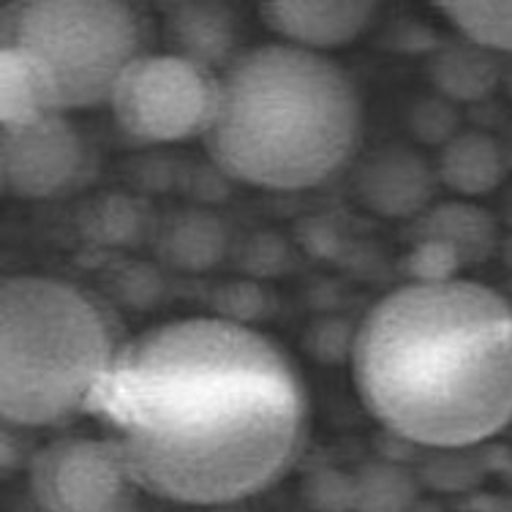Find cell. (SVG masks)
<instances>
[{
    "label": "cell",
    "instance_id": "2",
    "mask_svg": "<svg viewBox=\"0 0 512 512\" xmlns=\"http://www.w3.org/2000/svg\"><path fill=\"white\" fill-rule=\"evenodd\" d=\"M365 412L420 450L483 447L512 423V303L466 278L406 284L357 325Z\"/></svg>",
    "mask_w": 512,
    "mask_h": 512
},
{
    "label": "cell",
    "instance_id": "7",
    "mask_svg": "<svg viewBox=\"0 0 512 512\" xmlns=\"http://www.w3.org/2000/svg\"><path fill=\"white\" fill-rule=\"evenodd\" d=\"M25 472V499L41 512H145V491L104 436L47 442Z\"/></svg>",
    "mask_w": 512,
    "mask_h": 512
},
{
    "label": "cell",
    "instance_id": "17",
    "mask_svg": "<svg viewBox=\"0 0 512 512\" xmlns=\"http://www.w3.org/2000/svg\"><path fill=\"white\" fill-rule=\"evenodd\" d=\"M355 512H412L420 499V477L406 463L376 458L357 466Z\"/></svg>",
    "mask_w": 512,
    "mask_h": 512
},
{
    "label": "cell",
    "instance_id": "13",
    "mask_svg": "<svg viewBox=\"0 0 512 512\" xmlns=\"http://www.w3.org/2000/svg\"><path fill=\"white\" fill-rule=\"evenodd\" d=\"M436 175L447 191L461 199H477L502 186L512 169V156L499 139L483 128H463L436 156Z\"/></svg>",
    "mask_w": 512,
    "mask_h": 512
},
{
    "label": "cell",
    "instance_id": "15",
    "mask_svg": "<svg viewBox=\"0 0 512 512\" xmlns=\"http://www.w3.org/2000/svg\"><path fill=\"white\" fill-rule=\"evenodd\" d=\"M156 251L180 273H207L227 256L229 229L205 207L180 210L156 229Z\"/></svg>",
    "mask_w": 512,
    "mask_h": 512
},
{
    "label": "cell",
    "instance_id": "11",
    "mask_svg": "<svg viewBox=\"0 0 512 512\" xmlns=\"http://www.w3.org/2000/svg\"><path fill=\"white\" fill-rule=\"evenodd\" d=\"M164 11V41L167 52L221 71L240 55V22L227 3H167Z\"/></svg>",
    "mask_w": 512,
    "mask_h": 512
},
{
    "label": "cell",
    "instance_id": "18",
    "mask_svg": "<svg viewBox=\"0 0 512 512\" xmlns=\"http://www.w3.org/2000/svg\"><path fill=\"white\" fill-rule=\"evenodd\" d=\"M420 483L442 493H466L483 483L491 466V444L483 447H466V450H428L417 469Z\"/></svg>",
    "mask_w": 512,
    "mask_h": 512
},
{
    "label": "cell",
    "instance_id": "29",
    "mask_svg": "<svg viewBox=\"0 0 512 512\" xmlns=\"http://www.w3.org/2000/svg\"><path fill=\"white\" fill-rule=\"evenodd\" d=\"M499 254H502L504 265L512 270V235L502 237V246H499Z\"/></svg>",
    "mask_w": 512,
    "mask_h": 512
},
{
    "label": "cell",
    "instance_id": "10",
    "mask_svg": "<svg viewBox=\"0 0 512 512\" xmlns=\"http://www.w3.org/2000/svg\"><path fill=\"white\" fill-rule=\"evenodd\" d=\"M376 3L368 0H267L259 3V17L281 44L327 55L363 36L376 20Z\"/></svg>",
    "mask_w": 512,
    "mask_h": 512
},
{
    "label": "cell",
    "instance_id": "3",
    "mask_svg": "<svg viewBox=\"0 0 512 512\" xmlns=\"http://www.w3.org/2000/svg\"><path fill=\"white\" fill-rule=\"evenodd\" d=\"M363 137L355 79L333 58L262 44L218 74L216 115L202 137L232 183L308 191L335 178Z\"/></svg>",
    "mask_w": 512,
    "mask_h": 512
},
{
    "label": "cell",
    "instance_id": "31",
    "mask_svg": "<svg viewBox=\"0 0 512 512\" xmlns=\"http://www.w3.org/2000/svg\"><path fill=\"white\" fill-rule=\"evenodd\" d=\"M14 512H41V510H39V507H33L28 499H22V502L17 504V510H14Z\"/></svg>",
    "mask_w": 512,
    "mask_h": 512
},
{
    "label": "cell",
    "instance_id": "1",
    "mask_svg": "<svg viewBox=\"0 0 512 512\" xmlns=\"http://www.w3.org/2000/svg\"><path fill=\"white\" fill-rule=\"evenodd\" d=\"M145 496L227 507L303 455L311 404L284 349L254 327L186 316L120 346L88 409Z\"/></svg>",
    "mask_w": 512,
    "mask_h": 512
},
{
    "label": "cell",
    "instance_id": "26",
    "mask_svg": "<svg viewBox=\"0 0 512 512\" xmlns=\"http://www.w3.org/2000/svg\"><path fill=\"white\" fill-rule=\"evenodd\" d=\"M25 434H28V431L3 423V472L6 474H11L14 469H20V466L28 469L30 458L36 453V450H30Z\"/></svg>",
    "mask_w": 512,
    "mask_h": 512
},
{
    "label": "cell",
    "instance_id": "9",
    "mask_svg": "<svg viewBox=\"0 0 512 512\" xmlns=\"http://www.w3.org/2000/svg\"><path fill=\"white\" fill-rule=\"evenodd\" d=\"M439 186L436 164L401 142L368 150L352 175V191L368 213L412 224L436 205Z\"/></svg>",
    "mask_w": 512,
    "mask_h": 512
},
{
    "label": "cell",
    "instance_id": "20",
    "mask_svg": "<svg viewBox=\"0 0 512 512\" xmlns=\"http://www.w3.org/2000/svg\"><path fill=\"white\" fill-rule=\"evenodd\" d=\"M85 232L101 246H134L148 235V216L137 199L104 197L82 213Z\"/></svg>",
    "mask_w": 512,
    "mask_h": 512
},
{
    "label": "cell",
    "instance_id": "12",
    "mask_svg": "<svg viewBox=\"0 0 512 512\" xmlns=\"http://www.w3.org/2000/svg\"><path fill=\"white\" fill-rule=\"evenodd\" d=\"M507 60L485 50L474 41L450 39L439 41L428 58V79L439 96L463 104H480L504 85Z\"/></svg>",
    "mask_w": 512,
    "mask_h": 512
},
{
    "label": "cell",
    "instance_id": "6",
    "mask_svg": "<svg viewBox=\"0 0 512 512\" xmlns=\"http://www.w3.org/2000/svg\"><path fill=\"white\" fill-rule=\"evenodd\" d=\"M218 74L172 52H145L118 79L109 109L137 145L205 137L216 115Z\"/></svg>",
    "mask_w": 512,
    "mask_h": 512
},
{
    "label": "cell",
    "instance_id": "23",
    "mask_svg": "<svg viewBox=\"0 0 512 512\" xmlns=\"http://www.w3.org/2000/svg\"><path fill=\"white\" fill-rule=\"evenodd\" d=\"M404 270L412 278L409 284H447L458 278L463 265L453 248L439 240H414L404 259Z\"/></svg>",
    "mask_w": 512,
    "mask_h": 512
},
{
    "label": "cell",
    "instance_id": "24",
    "mask_svg": "<svg viewBox=\"0 0 512 512\" xmlns=\"http://www.w3.org/2000/svg\"><path fill=\"white\" fill-rule=\"evenodd\" d=\"M262 286L254 281H232V284L221 286L216 292L218 303V319H227L235 325L251 327V319L262 316Z\"/></svg>",
    "mask_w": 512,
    "mask_h": 512
},
{
    "label": "cell",
    "instance_id": "14",
    "mask_svg": "<svg viewBox=\"0 0 512 512\" xmlns=\"http://www.w3.org/2000/svg\"><path fill=\"white\" fill-rule=\"evenodd\" d=\"M414 240H439L458 254L463 267L483 265L499 254L502 232L499 221L469 199L436 202L428 213L412 224Z\"/></svg>",
    "mask_w": 512,
    "mask_h": 512
},
{
    "label": "cell",
    "instance_id": "4",
    "mask_svg": "<svg viewBox=\"0 0 512 512\" xmlns=\"http://www.w3.org/2000/svg\"><path fill=\"white\" fill-rule=\"evenodd\" d=\"M118 325L71 281L9 276L0 289V414L36 431L88 414L120 352Z\"/></svg>",
    "mask_w": 512,
    "mask_h": 512
},
{
    "label": "cell",
    "instance_id": "16",
    "mask_svg": "<svg viewBox=\"0 0 512 512\" xmlns=\"http://www.w3.org/2000/svg\"><path fill=\"white\" fill-rule=\"evenodd\" d=\"M63 115L47 74L20 47H0V128H25Z\"/></svg>",
    "mask_w": 512,
    "mask_h": 512
},
{
    "label": "cell",
    "instance_id": "25",
    "mask_svg": "<svg viewBox=\"0 0 512 512\" xmlns=\"http://www.w3.org/2000/svg\"><path fill=\"white\" fill-rule=\"evenodd\" d=\"M349 325V322H346ZM344 322H338V319H325V322H319L314 325L311 335H308V349H311V355L316 360H322V363H341L344 357L352 360V349H355V335H349Z\"/></svg>",
    "mask_w": 512,
    "mask_h": 512
},
{
    "label": "cell",
    "instance_id": "30",
    "mask_svg": "<svg viewBox=\"0 0 512 512\" xmlns=\"http://www.w3.org/2000/svg\"><path fill=\"white\" fill-rule=\"evenodd\" d=\"M504 90H507V96L512 99V58L507 60V69H504Z\"/></svg>",
    "mask_w": 512,
    "mask_h": 512
},
{
    "label": "cell",
    "instance_id": "19",
    "mask_svg": "<svg viewBox=\"0 0 512 512\" xmlns=\"http://www.w3.org/2000/svg\"><path fill=\"white\" fill-rule=\"evenodd\" d=\"M458 36L512 58V3H436Z\"/></svg>",
    "mask_w": 512,
    "mask_h": 512
},
{
    "label": "cell",
    "instance_id": "21",
    "mask_svg": "<svg viewBox=\"0 0 512 512\" xmlns=\"http://www.w3.org/2000/svg\"><path fill=\"white\" fill-rule=\"evenodd\" d=\"M409 131L420 145L442 150L447 142H453L463 131L461 107L439 96V93L423 96L409 109Z\"/></svg>",
    "mask_w": 512,
    "mask_h": 512
},
{
    "label": "cell",
    "instance_id": "22",
    "mask_svg": "<svg viewBox=\"0 0 512 512\" xmlns=\"http://www.w3.org/2000/svg\"><path fill=\"white\" fill-rule=\"evenodd\" d=\"M300 493L311 512H355V477L344 469H314L303 480Z\"/></svg>",
    "mask_w": 512,
    "mask_h": 512
},
{
    "label": "cell",
    "instance_id": "5",
    "mask_svg": "<svg viewBox=\"0 0 512 512\" xmlns=\"http://www.w3.org/2000/svg\"><path fill=\"white\" fill-rule=\"evenodd\" d=\"M3 47H20L47 74L63 115L99 109L145 55L148 25L120 0H20L3 6Z\"/></svg>",
    "mask_w": 512,
    "mask_h": 512
},
{
    "label": "cell",
    "instance_id": "28",
    "mask_svg": "<svg viewBox=\"0 0 512 512\" xmlns=\"http://www.w3.org/2000/svg\"><path fill=\"white\" fill-rule=\"evenodd\" d=\"M491 466L493 474H502L504 480L512 485V447H496V444H491Z\"/></svg>",
    "mask_w": 512,
    "mask_h": 512
},
{
    "label": "cell",
    "instance_id": "8",
    "mask_svg": "<svg viewBox=\"0 0 512 512\" xmlns=\"http://www.w3.org/2000/svg\"><path fill=\"white\" fill-rule=\"evenodd\" d=\"M96 156L69 115L25 128H0V180L17 199H58L93 178Z\"/></svg>",
    "mask_w": 512,
    "mask_h": 512
},
{
    "label": "cell",
    "instance_id": "27",
    "mask_svg": "<svg viewBox=\"0 0 512 512\" xmlns=\"http://www.w3.org/2000/svg\"><path fill=\"white\" fill-rule=\"evenodd\" d=\"M469 512H512V491L480 496V499H474Z\"/></svg>",
    "mask_w": 512,
    "mask_h": 512
}]
</instances>
